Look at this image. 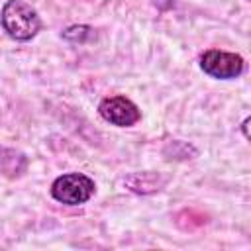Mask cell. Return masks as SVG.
Segmentation results:
<instances>
[{
  "label": "cell",
  "instance_id": "obj_1",
  "mask_svg": "<svg viewBox=\"0 0 251 251\" xmlns=\"http://www.w3.org/2000/svg\"><path fill=\"white\" fill-rule=\"evenodd\" d=\"M0 24L4 33L20 43L31 41L43 27L37 10L25 0H6L0 12Z\"/></svg>",
  "mask_w": 251,
  "mask_h": 251
},
{
  "label": "cell",
  "instance_id": "obj_2",
  "mask_svg": "<svg viewBox=\"0 0 251 251\" xmlns=\"http://www.w3.org/2000/svg\"><path fill=\"white\" fill-rule=\"evenodd\" d=\"M96 192V182L84 173H63L53 178L49 194L63 206H82Z\"/></svg>",
  "mask_w": 251,
  "mask_h": 251
},
{
  "label": "cell",
  "instance_id": "obj_3",
  "mask_svg": "<svg viewBox=\"0 0 251 251\" xmlns=\"http://www.w3.org/2000/svg\"><path fill=\"white\" fill-rule=\"evenodd\" d=\"M198 65L204 75L216 80H235L245 73V59L239 53L224 49H206L200 53Z\"/></svg>",
  "mask_w": 251,
  "mask_h": 251
},
{
  "label": "cell",
  "instance_id": "obj_4",
  "mask_svg": "<svg viewBox=\"0 0 251 251\" xmlns=\"http://www.w3.org/2000/svg\"><path fill=\"white\" fill-rule=\"evenodd\" d=\"M98 116L116 127H131L141 120L139 106L127 96H106L98 102Z\"/></svg>",
  "mask_w": 251,
  "mask_h": 251
},
{
  "label": "cell",
  "instance_id": "obj_5",
  "mask_svg": "<svg viewBox=\"0 0 251 251\" xmlns=\"http://www.w3.org/2000/svg\"><path fill=\"white\" fill-rule=\"evenodd\" d=\"M167 184H169V176H165L163 173H155V171L131 173V175H127L124 178V186L129 192L141 194V196H149V194L161 192Z\"/></svg>",
  "mask_w": 251,
  "mask_h": 251
},
{
  "label": "cell",
  "instance_id": "obj_6",
  "mask_svg": "<svg viewBox=\"0 0 251 251\" xmlns=\"http://www.w3.org/2000/svg\"><path fill=\"white\" fill-rule=\"evenodd\" d=\"M2 171L6 178H18L27 171V157L12 147H2Z\"/></svg>",
  "mask_w": 251,
  "mask_h": 251
},
{
  "label": "cell",
  "instance_id": "obj_7",
  "mask_svg": "<svg viewBox=\"0 0 251 251\" xmlns=\"http://www.w3.org/2000/svg\"><path fill=\"white\" fill-rule=\"evenodd\" d=\"M163 155L169 161H186V159H194L198 155V149L194 145H190L188 141L175 139V141H171V143L165 145Z\"/></svg>",
  "mask_w": 251,
  "mask_h": 251
},
{
  "label": "cell",
  "instance_id": "obj_8",
  "mask_svg": "<svg viewBox=\"0 0 251 251\" xmlns=\"http://www.w3.org/2000/svg\"><path fill=\"white\" fill-rule=\"evenodd\" d=\"M61 37L69 43H78V45H84L88 41H92L96 37V31L92 25H86V24H73L69 27H65L61 31Z\"/></svg>",
  "mask_w": 251,
  "mask_h": 251
},
{
  "label": "cell",
  "instance_id": "obj_9",
  "mask_svg": "<svg viewBox=\"0 0 251 251\" xmlns=\"http://www.w3.org/2000/svg\"><path fill=\"white\" fill-rule=\"evenodd\" d=\"M239 131H241V135H243L247 141H251V116H247V118L241 122Z\"/></svg>",
  "mask_w": 251,
  "mask_h": 251
},
{
  "label": "cell",
  "instance_id": "obj_10",
  "mask_svg": "<svg viewBox=\"0 0 251 251\" xmlns=\"http://www.w3.org/2000/svg\"><path fill=\"white\" fill-rule=\"evenodd\" d=\"M247 2H251V0H247Z\"/></svg>",
  "mask_w": 251,
  "mask_h": 251
}]
</instances>
